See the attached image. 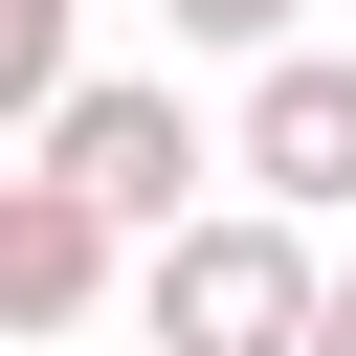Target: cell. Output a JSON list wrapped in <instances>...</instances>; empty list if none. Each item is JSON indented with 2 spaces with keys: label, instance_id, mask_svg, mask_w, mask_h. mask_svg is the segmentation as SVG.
I'll return each mask as SVG.
<instances>
[{
  "label": "cell",
  "instance_id": "cell-7",
  "mask_svg": "<svg viewBox=\"0 0 356 356\" xmlns=\"http://www.w3.org/2000/svg\"><path fill=\"white\" fill-rule=\"evenodd\" d=\"M312 356H356V267H334V289H312Z\"/></svg>",
  "mask_w": 356,
  "mask_h": 356
},
{
  "label": "cell",
  "instance_id": "cell-1",
  "mask_svg": "<svg viewBox=\"0 0 356 356\" xmlns=\"http://www.w3.org/2000/svg\"><path fill=\"white\" fill-rule=\"evenodd\" d=\"M312 222H267V200H200L178 245H156V289H134V356H312Z\"/></svg>",
  "mask_w": 356,
  "mask_h": 356
},
{
  "label": "cell",
  "instance_id": "cell-6",
  "mask_svg": "<svg viewBox=\"0 0 356 356\" xmlns=\"http://www.w3.org/2000/svg\"><path fill=\"white\" fill-rule=\"evenodd\" d=\"M156 22H178L200 67H289V22H312V0H156Z\"/></svg>",
  "mask_w": 356,
  "mask_h": 356
},
{
  "label": "cell",
  "instance_id": "cell-2",
  "mask_svg": "<svg viewBox=\"0 0 356 356\" xmlns=\"http://www.w3.org/2000/svg\"><path fill=\"white\" fill-rule=\"evenodd\" d=\"M22 156H44V178H67L111 245H134V222L178 245V222H200V178H222V156H200V111H178V67H89V89H67Z\"/></svg>",
  "mask_w": 356,
  "mask_h": 356
},
{
  "label": "cell",
  "instance_id": "cell-3",
  "mask_svg": "<svg viewBox=\"0 0 356 356\" xmlns=\"http://www.w3.org/2000/svg\"><path fill=\"white\" fill-rule=\"evenodd\" d=\"M222 156H245V200H267V222H334V200H356V44L245 67V134H222Z\"/></svg>",
  "mask_w": 356,
  "mask_h": 356
},
{
  "label": "cell",
  "instance_id": "cell-4",
  "mask_svg": "<svg viewBox=\"0 0 356 356\" xmlns=\"http://www.w3.org/2000/svg\"><path fill=\"white\" fill-rule=\"evenodd\" d=\"M111 312V222L44 178V156H0V356H67Z\"/></svg>",
  "mask_w": 356,
  "mask_h": 356
},
{
  "label": "cell",
  "instance_id": "cell-5",
  "mask_svg": "<svg viewBox=\"0 0 356 356\" xmlns=\"http://www.w3.org/2000/svg\"><path fill=\"white\" fill-rule=\"evenodd\" d=\"M67 89H89V0H0V156H22Z\"/></svg>",
  "mask_w": 356,
  "mask_h": 356
}]
</instances>
